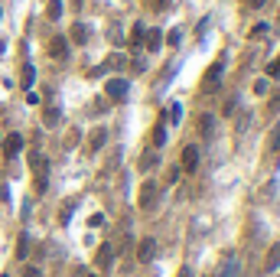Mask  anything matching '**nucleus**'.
<instances>
[{"label": "nucleus", "instance_id": "nucleus-1", "mask_svg": "<svg viewBox=\"0 0 280 277\" xmlns=\"http://www.w3.org/2000/svg\"><path fill=\"white\" fill-rule=\"evenodd\" d=\"M30 166H33V186H36V192L43 196L46 186H49V160H46L43 153H33L30 157Z\"/></svg>", "mask_w": 280, "mask_h": 277}, {"label": "nucleus", "instance_id": "nucleus-2", "mask_svg": "<svg viewBox=\"0 0 280 277\" xmlns=\"http://www.w3.org/2000/svg\"><path fill=\"white\" fill-rule=\"evenodd\" d=\"M222 75H225V59H218V62L209 65V72L202 75V92H215L222 85Z\"/></svg>", "mask_w": 280, "mask_h": 277}, {"label": "nucleus", "instance_id": "nucleus-3", "mask_svg": "<svg viewBox=\"0 0 280 277\" xmlns=\"http://www.w3.org/2000/svg\"><path fill=\"white\" fill-rule=\"evenodd\" d=\"M157 199H160V186H157V183H143V186H140V196H137V205L140 209H147V212H150L153 205H157Z\"/></svg>", "mask_w": 280, "mask_h": 277}, {"label": "nucleus", "instance_id": "nucleus-4", "mask_svg": "<svg viewBox=\"0 0 280 277\" xmlns=\"http://www.w3.org/2000/svg\"><path fill=\"white\" fill-rule=\"evenodd\" d=\"M153 258H157V238H140V245H137V261H140V264H150Z\"/></svg>", "mask_w": 280, "mask_h": 277}, {"label": "nucleus", "instance_id": "nucleus-5", "mask_svg": "<svg viewBox=\"0 0 280 277\" xmlns=\"http://www.w3.org/2000/svg\"><path fill=\"white\" fill-rule=\"evenodd\" d=\"M105 92H108L114 101H124V98H127V82H124V78H108Z\"/></svg>", "mask_w": 280, "mask_h": 277}, {"label": "nucleus", "instance_id": "nucleus-6", "mask_svg": "<svg viewBox=\"0 0 280 277\" xmlns=\"http://www.w3.org/2000/svg\"><path fill=\"white\" fill-rule=\"evenodd\" d=\"M195 166H199V147H183V170L186 173H195Z\"/></svg>", "mask_w": 280, "mask_h": 277}, {"label": "nucleus", "instance_id": "nucleus-7", "mask_svg": "<svg viewBox=\"0 0 280 277\" xmlns=\"http://www.w3.org/2000/svg\"><path fill=\"white\" fill-rule=\"evenodd\" d=\"M49 55H52V59H59V62H65V59H69V43H65L62 36H55L52 43H49Z\"/></svg>", "mask_w": 280, "mask_h": 277}, {"label": "nucleus", "instance_id": "nucleus-8", "mask_svg": "<svg viewBox=\"0 0 280 277\" xmlns=\"http://www.w3.org/2000/svg\"><path fill=\"white\" fill-rule=\"evenodd\" d=\"M238 274H241V264H238V258H235V255H228V258H225V264L218 267V274H215V277H238Z\"/></svg>", "mask_w": 280, "mask_h": 277}, {"label": "nucleus", "instance_id": "nucleus-9", "mask_svg": "<svg viewBox=\"0 0 280 277\" xmlns=\"http://www.w3.org/2000/svg\"><path fill=\"white\" fill-rule=\"evenodd\" d=\"M105 140H108V130H105V128L91 130V140H88V153H98V150L105 147Z\"/></svg>", "mask_w": 280, "mask_h": 277}, {"label": "nucleus", "instance_id": "nucleus-10", "mask_svg": "<svg viewBox=\"0 0 280 277\" xmlns=\"http://www.w3.org/2000/svg\"><path fill=\"white\" fill-rule=\"evenodd\" d=\"M20 150H23V137L20 134H10V137L3 140V153H7V157H17Z\"/></svg>", "mask_w": 280, "mask_h": 277}, {"label": "nucleus", "instance_id": "nucleus-11", "mask_svg": "<svg viewBox=\"0 0 280 277\" xmlns=\"http://www.w3.org/2000/svg\"><path fill=\"white\" fill-rule=\"evenodd\" d=\"M143 46L150 49V53H157L163 46V30H147V36H143Z\"/></svg>", "mask_w": 280, "mask_h": 277}, {"label": "nucleus", "instance_id": "nucleus-12", "mask_svg": "<svg viewBox=\"0 0 280 277\" xmlns=\"http://www.w3.org/2000/svg\"><path fill=\"white\" fill-rule=\"evenodd\" d=\"M111 255H114V248L105 241V245L98 248V255H95V264H98V267H108V264H111Z\"/></svg>", "mask_w": 280, "mask_h": 277}, {"label": "nucleus", "instance_id": "nucleus-13", "mask_svg": "<svg viewBox=\"0 0 280 277\" xmlns=\"http://www.w3.org/2000/svg\"><path fill=\"white\" fill-rule=\"evenodd\" d=\"M72 43H75V46L88 43V26H85V23H72Z\"/></svg>", "mask_w": 280, "mask_h": 277}, {"label": "nucleus", "instance_id": "nucleus-14", "mask_svg": "<svg viewBox=\"0 0 280 277\" xmlns=\"http://www.w3.org/2000/svg\"><path fill=\"white\" fill-rule=\"evenodd\" d=\"M212 128H215V117L202 114V121H199V134H202V137H212Z\"/></svg>", "mask_w": 280, "mask_h": 277}, {"label": "nucleus", "instance_id": "nucleus-15", "mask_svg": "<svg viewBox=\"0 0 280 277\" xmlns=\"http://www.w3.org/2000/svg\"><path fill=\"white\" fill-rule=\"evenodd\" d=\"M163 144H166V121H160L153 128V147H163Z\"/></svg>", "mask_w": 280, "mask_h": 277}, {"label": "nucleus", "instance_id": "nucleus-16", "mask_svg": "<svg viewBox=\"0 0 280 277\" xmlns=\"http://www.w3.org/2000/svg\"><path fill=\"white\" fill-rule=\"evenodd\" d=\"M130 33H134V36H130V43H134V46L140 49V46H143V36H147V30H143V23H134V30H130Z\"/></svg>", "mask_w": 280, "mask_h": 277}, {"label": "nucleus", "instance_id": "nucleus-17", "mask_svg": "<svg viewBox=\"0 0 280 277\" xmlns=\"http://www.w3.org/2000/svg\"><path fill=\"white\" fill-rule=\"evenodd\" d=\"M267 147H270V153H277V150H280V121L274 124V130H270V144H267Z\"/></svg>", "mask_w": 280, "mask_h": 277}, {"label": "nucleus", "instance_id": "nucleus-18", "mask_svg": "<svg viewBox=\"0 0 280 277\" xmlns=\"http://www.w3.org/2000/svg\"><path fill=\"white\" fill-rule=\"evenodd\" d=\"M170 121H173V124L183 121V105H179V101H173V105H170Z\"/></svg>", "mask_w": 280, "mask_h": 277}, {"label": "nucleus", "instance_id": "nucleus-19", "mask_svg": "<svg viewBox=\"0 0 280 277\" xmlns=\"http://www.w3.org/2000/svg\"><path fill=\"white\" fill-rule=\"evenodd\" d=\"M43 121H46V128H55V124H59V111H55V108H46Z\"/></svg>", "mask_w": 280, "mask_h": 277}, {"label": "nucleus", "instance_id": "nucleus-20", "mask_svg": "<svg viewBox=\"0 0 280 277\" xmlns=\"http://www.w3.org/2000/svg\"><path fill=\"white\" fill-rule=\"evenodd\" d=\"M267 267L274 271V267H280V245L270 248V255H267Z\"/></svg>", "mask_w": 280, "mask_h": 277}, {"label": "nucleus", "instance_id": "nucleus-21", "mask_svg": "<svg viewBox=\"0 0 280 277\" xmlns=\"http://www.w3.org/2000/svg\"><path fill=\"white\" fill-rule=\"evenodd\" d=\"M62 17V0H49V20H59Z\"/></svg>", "mask_w": 280, "mask_h": 277}, {"label": "nucleus", "instance_id": "nucleus-22", "mask_svg": "<svg viewBox=\"0 0 280 277\" xmlns=\"http://www.w3.org/2000/svg\"><path fill=\"white\" fill-rule=\"evenodd\" d=\"M157 166V153H143L140 157V170H153Z\"/></svg>", "mask_w": 280, "mask_h": 277}, {"label": "nucleus", "instance_id": "nucleus-23", "mask_svg": "<svg viewBox=\"0 0 280 277\" xmlns=\"http://www.w3.org/2000/svg\"><path fill=\"white\" fill-rule=\"evenodd\" d=\"M33 78H36V69H33V65H23V85L30 88V85H33Z\"/></svg>", "mask_w": 280, "mask_h": 277}, {"label": "nucleus", "instance_id": "nucleus-24", "mask_svg": "<svg viewBox=\"0 0 280 277\" xmlns=\"http://www.w3.org/2000/svg\"><path fill=\"white\" fill-rule=\"evenodd\" d=\"M26 251H30V238H26V235H20V245H17V258H26Z\"/></svg>", "mask_w": 280, "mask_h": 277}, {"label": "nucleus", "instance_id": "nucleus-25", "mask_svg": "<svg viewBox=\"0 0 280 277\" xmlns=\"http://www.w3.org/2000/svg\"><path fill=\"white\" fill-rule=\"evenodd\" d=\"M235 108H238V98H228V101H225V108H222V114H225V117H231V114H235Z\"/></svg>", "mask_w": 280, "mask_h": 277}, {"label": "nucleus", "instance_id": "nucleus-26", "mask_svg": "<svg viewBox=\"0 0 280 277\" xmlns=\"http://www.w3.org/2000/svg\"><path fill=\"white\" fill-rule=\"evenodd\" d=\"M267 78H280V59H274V62L267 65Z\"/></svg>", "mask_w": 280, "mask_h": 277}, {"label": "nucleus", "instance_id": "nucleus-27", "mask_svg": "<svg viewBox=\"0 0 280 277\" xmlns=\"http://www.w3.org/2000/svg\"><path fill=\"white\" fill-rule=\"evenodd\" d=\"M267 23H258V26H254V30H251V36H254V39H261V36H267Z\"/></svg>", "mask_w": 280, "mask_h": 277}, {"label": "nucleus", "instance_id": "nucleus-28", "mask_svg": "<svg viewBox=\"0 0 280 277\" xmlns=\"http://www.w3.org/2000/svg\"><path fill=\"white\" fill-rule=\"evenodd\" d=\"M267 88H270L267 78H258V82H254V92H258V95H267Z\"/></svg>", "mask_w": 280, "mask_h": 277}, {"label": "nucleus", "instance_id": "nucleus-29", "mask_svg": "<svg viewBox=\"0 0 280 277\" xmlns=\"http://www.w3.org/2000/svg\"><path fill=\"white\" fill-rule=\"evenodd\" d=\"M108 65H111V69H121V65H124V55H121V53H114V55L108 59Z\"/></svg>", "mask_w": 280, "mask_h": 277}, {"label": "nucleus", "instance_id": "nucleus-30", "mask_svg": "<svg viewBox=\"0 0 280 277\" xmlns=\"http://www.w3.org/2000/svg\"><path fill=\"white\" fill-rule=\"evenodd\" d=\"M264 3H267V0H245V7H248V10H261Z\"/></svg>", "mask_w": 280, "mask_h": 277}, {"label": "nucleus", "instance_id": "nucleus-31", "mask_svg": "<svg viewBox=\"0 0 280 277\" xmlns=\"http://www.w3.org/2000/svg\"><path fill=\"white\" fill-rule=\"evenodd\" d=\"M267 108H270V111H280V95H274V98H270V101H267Z\"/></svg>", "mask_w": 280, "mask_h": 277}, {"label": "nucleus", "instance_id": "nucleus-32", "mask_svg": "<svg viewBox=\"0 0 280 277\" xmlns=\"http://www.w3.org/2000/svg\"><path fill=\"white\" fill-rule=\"evenodd\" d=\"M26 101H30V105H39V95H36V92L30 88V92H26Z\"/></svg>", "mask_w": 280, "mask_h": 277}, {"label": "nucleus", "instance_id": "nucleus-33", "mask_svg": "<svg viewBox=\"0 0 280 277\" xmlns=\"http://www.w3.org/2000/svg\"><path fill=\"white\" fill-rule=\"evenodd\" d=\"M170 7V0H153V10H166Z\"/></svg>", "mask_w": 280, "mask_h": 277}, {"label": "nucleus", "instance_id": "nucleus-34", "mask_svg": "<svg viewBox=\"0 0 280 277\" xmlns=\"http://www.w3.org/2000/svg\"><path fill=\"white\" fill-rule=\"evenodd\" d=\"M23 277H39V267H26V271H23Z\"/></svg>", "mask_w": 280, "mask_h": 277}, {"label": "nucleus", "instance_id": "nucleus-35", "mask_svg": "<svg viewBox=\"0 0 280 277\" xmlns=\"http://www.w3.org/2000/svg\"><path fill=\"white\" fill-rule=\"evenodd\" d=\"M176 277H192V267H179V274Z\"/></svg>", "mask_w": 280, "mask_h": 277}, {"label": "nucleus", "instance_id": "nucleus-36", "mask_svg": "<svg viewBox=\"0 0 280 277\" xmlns=\"http://www.w3.org/2000/svg\"><path fill=\"white\" fill-rule=\"evenodd\" d=\"M0 53H3V39H0Z\"/></svg>", "mask_w": 280, "mask_h": 277}, {"label": "nucleus", "instance_id": "nucleus-37", "mask_svg": "<svg viewBox=\"0 0 280 277\" xmlns=\"http://www.w3.org/2000/svg\"><path fill=\"white\" fill-rule=\"evenodd\" d=\"M0 277H10V274H0Z\"/></svg>", "mask_w": 280, "mask_h": 277}]
</instances>
